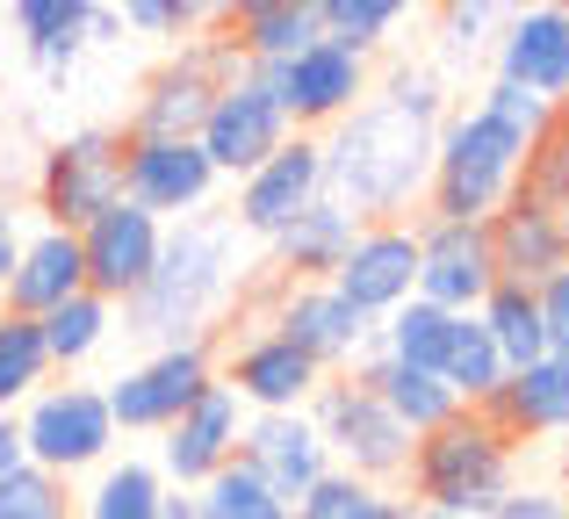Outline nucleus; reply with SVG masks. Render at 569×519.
<instances>
[{"instance_id": "obj_1", "label": "nucleus", "mask_w": 569, "mask_h": 519, "mask_svg": "<svg viewBox=\"0 0 569 519\" xmlns=\"http://www.w3.org/2000/svg\"><path fill=\"white\" fill-rule=\"evenodd\" d=\"M440 123H447V80L432 66H389L376 94L325 130V196L353 224H403L432 188L440 159Z\"/></svg>"}, {"instance_id": "obj_2", "label": "nucleus", "mask_w": 569, "mask_h": 519, "mask_svg": "<svg viewBox=\"0 0 569 519\" xmlns=\"http://www.w3.org/2000/svg\"><path fill=\"white\" fill-rule=\"evenodd\" d=\"M238 239L246 231L231 224V210H202L188 224L167 231V253H159L152 281L123 303V332L144 339V347H209V325L231 303L238 289Z\"/></svg>"}, {"instance_id": "obj_3", "label": "nucleus", "mask_w": 569, "mask_h": 519, "mask_svg": "<svg viewBox=\"0 0 569 519\" xmlns=\"http://www.w3.org/2000/svg\"><path fill=\"white\" fill-rule=\"evenodd\" d=\"M512 469L519 448L483 419V411H455L440 433H426L411 448V506L455 512V519H483L498 498H512Z\"/></svg>"}, {"instance_id": "obj_4", "label": "nucleus", "mask_w": 569, "mask_h": 519, "mask_svg": "<svg viewBox=\"0 0 569 519\" xmlns=\"http://www.w3.org/2000/svg\"><path fill=\"white\" fill-rule=\"evenodd\" d=\"M527 144L505 123H490L483 109H447L440 123V159H432V188H426V217L440 224H490L512 202Z\"/></svg>"}, {"instance_id": "obj_5", "label": "nucleus", "mask_w": 569, "mask_h": 519, "mask_svg": "<svg viewBox=\"0 0 569 519\" xmlns=\"http://www.w3.org/2000/svg\"><path fill=\"white\" fill-rule=\"evenodd\" d=\"M310 426H318L332 469H347V477H368V483L411 477V448H418V440L403 433L397 419H389V405L368 390V382L325 376L318 397H310Z\"/></svg>"}, {"instance_id": "obj_6", "label": "nucleus", "mask_w": 569, "mask_h": 519, "mask_svg": "<svg viewBox=\"0 0 569 519\" xmlns=\"http://www.w3.org/2000/svg\"><path fill=\"white\" fill-rule=\"evenodd\" d=\"M246 72V58L231 51L223 37H194L181 51L167 58V66L144 72L138 87V109H130V138H202L209 109H217V94Z\"/></svg>"}, {"instance_id": "obj_7", "label": "nucleus", "mask_w": 569, "mask_h": 519, "mask_svg": "<svg viewBox=\"0 0 569 519\" xmlns=\"http://www.w3.org/2000/svg\"><path fill=\"white\" fill-rule=\"evenodd\" d=\"M14 419H22L29 469H43L58 483L80 477V469H109V455H116V419L94 382H43Z\"/></svg>"}, {"instance_id": "obj_8", "label": "nucleus", "mask_w": 569, "mask_h": 519, "mask_svg": "<svg viewBox=\"0 0 569 519\" xmlns=\"http://www.w3.org/2000/svg\"><path fill=\"white\" fill-rule=\"evenodd\" d=\"M123 202V130H72L43 152L37 167V210L51 231L80 239L94 217Z\"/></svg>"}, {"instance_id": "obj_9", "label": "nucleus", "mask_w": 569, "mask_h": 519, "mask_svg": "<svg viewBox=\"0 0 569 519\" xmlns=\"http://www.w3.org/2000/svg\"><path fill=\"white\" fill-rule=\"evenodd\" d=\"M267 87H274L281 116H289L303 138H325L332 123H347V116L361 109L368 94H376V72H368L361 51H347V43L318 37L310 51H296L289 66L267 72Z\"/></svg>"}, {"instance_id": "obj_10", "label": "nucleus", "mask_w": 569, "mask_h": 519, "mask_svg": "<svg viewBox=\"0 0 569 519\" xmlns=\"http://www.w3.org/2000/svg\"><path fill=\"white\" fill-rule=\"evenodd\" d=\"M296 138V123L281 116V101H274V87H267V72H238L231 87L217 94V109H209V123H202V152H209V167H217V181H246L252 167H267V159L281 152V144Z\"/></svg>"}, {"instance_id": "obj_11", "label": "nucleus", "mask_w": 569, "mask_h": 519, "mask_svg": "<svg viewBox=\"0 0 569 519\" xmlns=\"http://www.w3.org/2000/svg\"><path fill=\"white\" fill-rule=\"evenodd\" d=\"M209 382H217V353L209 347H159L138 368H123L101 397H109L116 433H167Z\"/></svg>"}, {"instance_id": "obj_12", "label": "nucleus", "mask_w": 569, "mask_h": 519, "mask_svg": "<svg viewBox=\"0 0 569 519\" xmlns=\"http://www.w3.org/2000/svg\"><path fill=\"white\" fill-rule=\"evenodd\" d=\"M267 332H281L303 361H318L325 376H332V368L353 376V368L376 353V318H361L332 281H281L274 325H267Z\"/></svg>"}, {"instance_id": "obj_13", "label": "nucleus", "mask_w": 569, "mask_h": 519, "mask_svg": "<svg viewBox=\"0 0 569 519\" xmlns=\"http://www.w3.org/2000/svg\"><path fill=\"white\" fill-rule=\"evenodd\" d=\"M418 303L447 310V318H476L498 289V253H490V224H440L418 217Z\"/></svg>"}, {"instance_id": "obj_14", "label": "nucleus", "mask_w": 569, "mask_h": 519, "mask_svg": "<svg viewBox=\"0 0 569 519\" xmlns=\"http://www.w3.org/2000/svg\"><path fill=\"white\" fill-rule=\"evenodd\" d=\"M217 196V167L194 138H130L123 130V202H138L159 224H188Z\"/></svg>"}, {"instance_id": "obj_15", "label": "nucleus", "mask_w": 569, "mask_h": 519, "mask_svg": "<svg viewBox=\"0 0 569 519\" xmlns=\"http://www.w3.org/2000/svg\"><path fill=\"white\" fill-rule=\"evenodd\" d=\"M310 202H325V144L296 130V138L267 159V167H252L246 181H238L231 224L246 231V239H267V246H274L281 231L310 210Z\"/></svg>"}, {"instance_id": "obj_16", "label": "nucleus", "mask_w": 569, "mask_h": 519, "mask_svg": "<svg viewBox=\"0 0 569 519\" xmlns=\"http://www.w3.org/2000/svg\"><path fill=\"white\" fill-rule=\"evenodd\" d=\"M238 440H246V405H238L223 382H209L181 419L159 433V477L173 491H202L217 469L238 462Z\"/></svg>"}, {"instance_id": "obj_17", "label": "nucleus", "mask_w": 569, "mask_h": 519, "mask_svg": "<svg viewBox=\"0 0 569 519\" xmlns=\"http://www.w3.org/2000/svg\"><path fill=\"white\" fill-rule=\"evenodd\" d=\"M159 253H167V224H159V217H144L138 202H116L109 217H94V224L80 231L87 289H94L101 303H116V310H123L130 296L152 281Z\"/></svg>"}, {"instance_id": "obj_18", "label": "nucleus", "mask_w": 569, "mask_h": 519, "mask_svg": "<svg viewBox=\"0 0 569 519\" xmlns=\"http://www.w3.org/2000/svg\"><path fill=\"white\" fill-rule=\"evenodd\" d=\"M217 382L246 405V419H267V411H310L325 368L303 361L281 332H252V339H238V347H231V361H223Z\"/></svg>"}, {"instance_id": "obj_19", "label": "nucleus", "mask_w": 569, "mask_h": 519, "mask_svg": "<svg viewBox=\"0 0 569 519\" xmlns=\"http://www.w3.org/2000/svg\"><path fill=\"white\" fill-rule=\"evenodd\" d=\"M238 462H246L252 477H260L267 491L281 498V506L310 498L325 477H332V455H325V440H318V426H310V411H267V419H246Z\"/></svg>"}, {"instance_id": "obj_20", "label": "nucleus", "mask_w": 569, "mask_h": 519, "mask_svg": "<svg viewBox=\"0 0 569 519\" xmlns=\"http://www.w3.org/2000/svg\"><path fill=\"white\" fill-rule=\"evenodd\" d=\"M332 289L347 296L361 318H389V310H403L418 296V231L411 224H368L361 239H353L347 267L332 275Z\"/></svg>"}, {"instance_id": "obj_21", "label": "nucleus", "mask_w": 569, "mask_h": 519, "mask_svg": "<svg viewBox=\"0 0 569 519\" xmlns=\"http://www.w3.org/2000/svg\"><path fill=\"white\" fill-rule=\"evenodd\" d=\"M498 80L527 87L541 101H569V8H519L505 14V37H498Z\"/></svg>"}, {"instance_id": "obj_22", "label": "nucleus", "mask_w": 569, "mask_h": 519, "mask_svg": "<svg viewBox=\"0 0 569 519\" xmlns=\"http://www.w3.org/2000/svg\"><path fill=\"white\" fill-rule=\"evenodd\" d=\"M217 37L231 43L252 72H274V66H289L296 51H310V43L325 37V22H318V0H238V8H223Z\"/></svg>"}, {"instance_id": "obj_23", "label": "nucleus", "mask_w": 569, "mask_h": 519, "mask_svg": "<svg viewBox=\"0 0 569 519\" xmlns=\"http://www.w3.org/2000/svg\"><path fill=\"white\" fill-rule=\"evenodd\" d=\"M72 296H87V260H80V239L72 231H29L22 253H14V275H8V303L14 318H51L58 303H72Z\"/></svg>"}, {"instance_id": "obj_24", "label": "nucleus", "mask_w": 569, "mask_h": 519, "mask_svg": "<svg viewBox=\"0 0 569 519\" xmlns=\"http://www.w3.org/2000/svg\"><path fill=\"white\" fill-rule=\"evenodd\" d=\"M490 253H498V281L548 289V281L569 267V217H548V210H519V202H505V210L490 217Z\"/></svg>"}, {"instance_id": "obj_25", "label": "nucleus", "mask_w": 569, "mask_h": 519, "mask_svg": "<svg viewBox=\"0 0 569 519\" xmlns=\"http://www.w3.org/2000/svg\"><path fill=\"white\" fill-rule=\"evenodd\" d=\"M483 419L498 426L512 448L519 440H541V433H569V361L548 353V361L519 368V376L483 405Z\"/></svg>"}, {"instance_id": "obj_26", "label": "nucleus", "mask_w": 569, "mask_h": 519, "mask_svg": "<svg viewBox=\"0 0 569 519\" xmlns=\"http://www.w3.org/2000/svg\"><path fill=\"white\" fill-rule=\"evenodd\" d=\"M353 239H361V224H353V217L339 210L332 196L310 202V210L274 239V267H281V281H332L339 267H347Z\"/></svg>"}, {"instance_id": "obj_27", "label": "nucleus", "mask_w": 569, "mask_h": 519, "mask_svg": "<svg viewBox=\"0 0 569 519\" xmlns=\"http://www.w3.org/2000/svg\"><path fill=\"white\" fill-rule=\"evenodd\" d=\"M353 382H368V390L389 405V419L403 426L411 440H426V433H440L447 419L461 411V397L447 390L440 376H418V368H403V361H389V353H368L361 368H353Z\"/></svg>"}, {"instance_id": "obj_28", "label": "nucleus", "mask_w": 569, "mask_h": 519, "mask_svg": "<svg viewBox=\"0 0 569 519\" xmlns=\"http://www.w3.org/2000/svg\"><path fill=\"white\" fill-rule=\"evenodd\" d=\"M8 29L22 37L29 66L51 72V80H66V72L80 66V51H87V0H14Z\"/></svg>"}, {"instance_id": "obj_29", "label": "nucleus", "mask_w": 569, "mask_h": 519, "mask_svg": "<svg viewBox=\"0 0 569 519\" xmlns=\"http://www.w3.org/2000/svg\"><path fill=\"white\" fill-rule=\"evenodd\" d=\"M159 506H167V477H159V462H138V455L94 469V483L72 498L80 519H159Z\"/></svg>"}, {"instance_id": "obj_30", "label": "nucleus", "mask_w": 569, "mask_h": 519, "mask_svg": "<svg viewBox=\"0 0 569 519\" xmlns=\"http://www.w3.org/2000/svg\"><path fill=\"white\" fill-rule=\"evenodd\" d=\"M483 318V332H490V347L505 353V368H533V361H548V325H541V289H519V281H498L490 289V303L476 310Z\"/></svg>"}, {"instance_id": "obj_31", "label": "nucleus", "mask_w": 569, "mask_h": 519, "mask_svg": "<svg viewBox=\"0 0 569 519\" xmlns=\"http://www.w3.org/2000/svg\"><path fill=\"white\" fill-rule=\"evenodd\" d=\"M440 382L461 397V411H483L490 397L512 382V368H505V353L490 347L483 318H455V339H447V368H440Z\"/></svg>"}, {"instance_id": "obj_32", "label": "nucleus", "mask_w": 569, "mask_h": 519, "mask_svg": "<svg viewBox=\"0 0 569 519\" xmlns=\"http://www.w3.org/2000/svg\"><path fill=\"white\" fill-rule=\"evenodd\" d=\"M447 339H455V318H447V310H432V303H418V296L376 325V353L418 368V376H440V368H447Z\"/></svg>"}, {"instance_id": "obj_33", "label": "nucleus", "mask_w": 569, "mask_h": 519, "mask_svg": "<svg viewBox=\"0 0 569 519\" xmlns=\"http://www.w3.org/2000/svg\"><path fill=\"white\" fill-rule=\"evenodd\" d=\"M116 318H123V310H116V303H101L94 289H87V296H72V303H58L51 318H43V353H51V368H66V376H72V368H87L101 347H109Z\"/></svg>"}, {"instance_id": "obj_34", "label": "nucleus", "mask_w": 569, "mask_h": 519, "mask_svg": "<svg viewBox=\"0 0 569 519\" xmlns=\"http://www.w3.org/2000/svg\"><path fill=\"white\" fill-rule=\"evenodd\" d=\"M51 376L58 368H51V353H43V325L0 310V419H14Z\"/></svg>"}, {"instance_id": "obj_35", "label": "nucleus", "mask_w": 569, "mask_h": 519, "mask_svg": "<svg viewBox=\"0 0 569 519\" xmlns=\"http://www.w3.org/2000/svg\"><path fill=\"white\" fill-rule=\"evenodd\" d=\"M519 210H548V217H569V116L548 130L541 144H527V167H519V188H512Z\"/></svg>"}, {"instance_id": "obj_36", "label": "nucleus", "mask_w": 569, "mask_h": 519, "mask_svg": "<svg viewBox=\"0 0 569 519\" xmlns=\"http://www.w3.org/2000/svg\"><path fill=\"white\" fill-rule=\"evenodd\" d=\"M296 519H403V498L389 491V483H368V477L332 469L310 498H296Z\"/></svg>"}, {"instance_id": "obj_37", "label": "nucleus", "mask_w": 569, "mask_h": 519, "mask_svg": "<svg viewBox=\"0 0 569 519\" xmlns=\"http://www.w3.org/2000/svg\"><path fill=\"white\" fill-rule=\"evenodd\" d=\"M318 22L332 43H347V51L376 58L389 37H397L403 22V0H318Z\"/></svg>"}, {"instance_id": "obj_38", "label": "nucleus", "mask_w": 569, "mask_h": 519, "mask_svg": "<svg viewBox=\"0 0 569 519\" xmlns=\"http://www.w3.org/2000/svg\"><path fill=\"white\" fill-rule=\"evenodd\" d=\"M194 498H202V519H296V506H281V498L267 491L246 462L217 469V477H209Z\"/></svg>"}, {"instance_id": "obj_39", "label": "nucleus", "mask_w": 569, "mask_h": 519, "mask_svg": "<svg viewBox=\"0 0 569 519\" xmlns=\"http://www.w3.org/2000/svg\"><path fill=\"white\" fill-rule=\"evenodd\" d=\"M123 29H138V37H217L223 29V8L217 0H123Z\"/></svg>"}, {"instance_id": "obj_40", "label": "nucleus", "mask_w": 569, "mask_h": 519, "mask_svg": "<svg viewBox=\"0 0 569 519\" xmlns=\"http://www.w3.org/2000/svg\"><path fill=\"white\" fill-rule=\"evenodd\" d=\"M476 109L490 116V123H505L519 144H541L548 130L562 123V109L556 101H541V94H527V87H512V80H490L483 94H476Z\"/></svg>"}, {"instance_id": "obj_41", "label": "nucleus", "mask_w": 569, "mask_h": 519, "mask_svg": "<svg viewBox=\"0 0 569 519\" xmlns=\"http://www.w3.org/2000/svg\"><path fill=\"white\" fill-rule=\"evenodd\" d=\"M0 519H72V491L43 469H14L0 477Z\"/></svg>"}, {"instance_id": "obj_42", "label": "nucleus", "mask_w": 569, "mask_h": 519, "mask_svg": "<svg viewBox=\"0 0 569 519\" xmlns=\"http://www.w3.org/2000/svg\"><path fill=\"white\" fill-rule=\"evenodd\" d=\"M505 14L490 8V0H455V8H440V43L447 58H476L490 43V29H498Z\"/></svg>"}, {"instance_id": "obj_43", "label": "nucleus", "mask_w": 569, "mask_h": 519, "mask_svg": "<svg viewBox=\"0 0 569 519\" xmlns=\"http://www.w3.org/2000/svg\"><path fill=\"white\" fill-rule=\"evenodd\" d=\"M483 519H569V498L562 491H519L512 483V498H498Z\"/></svg>"}, {"instance_id": "obj_44", "label": "nucleus", "mask_w": 569, "mask_h": 519, "mask_svg": "<svg viewBox=\"0 0 569 519\" xmlns=\"http://www.w3.org/2000/svg\"><path fill=\"white\" fill-rule=\"evenodd\" d=\"M541 325H548V353L569 361V267L541 289Z\"/></svg>"}, {"instance_id": "obj_45", "label": "nucleus", "mask_w": 569, "mask_h": 519, "mask_svg": "<svg viewBox=\"0 0 569 519\" xmlns=\"http://www.w3.org/2000/svg\"><path fill=\"white\" fill-rule=\"evenodd\" d=\"M87 43H123V8H109V0H87Z\"/></svg>"}, {"instance_id": "obj_46", "label": "nucleus", "mask_w": 569, "mask_h": 519, "mask_svg": "<svg viewBox=\"0 0 569 519\" xmlns=\"http://www.w3.org/2000/svg\"><path fill=\"white\" fill-rule=\"evenodd\" d=\"M14 253H22V224H14V210L0 202V303H8V275H14Z\"/></svg>"}, {"instance_id": "obj_47", "label": "nucleus", "mask_w": 569, "mask_h": 519, "mask_svg": "<svg viewBox=\"0 0 569 519\" xmlns=\"http://www.w3.org/2000/svg\"><path fill=\"white\" fill-rule=\"evenodd\" d=\"M29 469V448H22V419H0V477Z\"/></svg>"}, {"instance_id": "obj_48", "label": "nucleus", "mask_w": 569, "mask_h": 519, "mask_svg": "<svg viewBox=\"0 0 569 519\" xmlns=\"http://www.w3.org/2000/svg\"><path fill=\"white\" fill-rule=\"evenodd\" d=\"M159 519H202V498H194V491H173V483H167V506H159Z\"/></svg>"}, {"instance_id": "obj_49", "label": "nucleus", "mask_w": 569, "mask_h": 519, "mask_svg": "<svg viewBox=\"0 0 569 519\" xmlns=\"http://www.w3.org/2000/svg\"><path fill=\"white\" fill-rule=\"evenodd\" d=\"M403 519H455V512H432V506H411V498H403Z\"/></svg>"}, {"instance_id": "obj_50", "label": "nucleus", "mask_w": 569, "mask_h": 519, "mask_svg": "<svg viewBox=\"0 0 569 519\" xmlns=\"http://www.w3.org/2000/svg\"><path fill=\"white\" fill-rule=\"evenodd\" d=\"M562 116H569V101H562Z\"/></svg>"}]
</instances>
